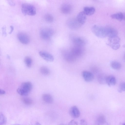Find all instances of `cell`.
<instances>
[{
  "label": "cell",
  "instance_id": "cell-1",
  "mask_svg": "<svg viewBox=\"0 0 125 125\" xmlns=\"http://www.w3.org/2000/svg\"><path fill=\"white\" fill-rule=\"evenodd\" d=\"M32 87V84L31 82H24L21 84L20 87L17 89V91L21 95L26 96L31 91Z\"/></svg>",
  "mask_w": 125,
  "mask_h": 125
},
{
  "label": "cell",
  "instance_id": "cell-14",
  "mask_svg": "<svg viewBox=\"0 0 125 125\" xmlns=\"http://www.w3.org/2000/svg\"><path fill=\"white\" fill-rule=\"evenodd\" d=\"M72 9V6L70 4L65 3L61 6V12L64 14H68L71 12Z\"/></svg>",
  "mask_w": 125,
  "mask_h": 125
},
{
  "label": "cell",
  "instance_id": "cell-35",
  "mask_svg": "<svg viewBox=\"0 0 125 125\" xmlns=\"http://www.w3.org/2000/svg\"><path fill=\"white\" fill-rule=\"evenodd\" d=\"M33 125H41V124L38 122H36Z\"/></svg>",
  "mask_w": 125,
  "mask_h": 125
},
{
  "label": "cell",
  "instance_id": "cell-38",
  "mask_svg": "<svg viewBox=\"0 0 125 125\" xmlns=\"http://www.w3.org/2000/svg\"><path fill=\"white\" fill-rule=\"evenodd\" d=\"M19 125V124H15V125Z\"/></svg>",
  "mask_w": 125,
  "mask_h": 125
},
{
  "label": "cell",
  "instance_id": "cell-11",
  "mask_svg": "<svg viewBox=\"0 0 125 125\" xmlns=\"http://www.w3.org/2000/svg\"><path fill=\"white\" fill-rule=\"evenodd\" d=\"M69 114L72 117L77 118L80 116V113L78 107L75 106H73L70 108Z\"/></svg>",
  "mask_w": 125,
  "mask_h": 125
},
{
  "label": "cell",
  "instance_id": "cell-13",
  "mask_svg": "<svg viewBox=\"0 0 125 125\" xmlns=\"http://www.w3.org/2000/svg\"><path fill=\"white\" fill-rule=\"evenodd\" d=\"M74 46L84 47L86 44L84 39L80 37H75L73 39Z\"/></svg>",
  "mask_w": 125,
  "mask_h": 125
},
{
  "label": "cell",
  "instance_id": "cell-6",
  "mask_svg": "<svg viewBox=\"0 0 125 125\" xmlns=\"http://www.w3.org/2000/svg\"><path fill=\"white\" fill-rule=\"evenodd\" d=\"M70 51L77 59L83 55L84 53V50L83 47L74 46Z\"/></svg>",
  "mask_w": 125,
  "mask_h": 125
},
{
  "label": "cell",
  "instance_id": "cell-3",
  "mask_svg": "<svg viewBox=\"0 0 125 125\" xmlns=\"http://www.w3.org/2000/svg\"><path fill=\"white\" fill-rule=\"evenodd\" d=\"M21 9L24 14L33 15L36 13V9L32 5L27 3H23L21 5Z\"/></svg>",
  "mask_w": 125,
  "mask_h": 125
},
{
  "label": "cell",
  "instance_id": "cell-22",
  "mask_svg": "<svg viewBox=\"0 0 125 125\" xmlns=\"http://www.w3.org/2000/svg\"><path fill=\"white\" fill-rule=\"evenodd\" d=\"M105 122V119L104 116L101 115L97 118L95 124V125H101L103 124Z\"/></svg>",
  "mask_w": 125,
  "mask_h": 125
},
{
  "label": "cell",
  "instance_id": "cell-31",
  "mask_svg": "<svg viewBox=\"0 0 125 125\" xmlns=\"http://www.w3.org/2000/svg\"><path fill=\"white\" fill-rule=\"evenodd\" d=\"M5 93V92L4 90L2 89H0V94L3 95Z\"/></svg>",
  "mask_w": 125,
  "mask_h": 125
},
{
  "label": "cell",
  "instance_id": "cell-21",
  "mask_svg": "<svg viewBox=\"0 0 125 125\" xmlns=\"http://www.w3.org/2000/svg\"><path fill=\"white\" fill-rule=\"evenodd\" d=\"M111 17L113 19L121 21L123 20V13L121 12L117 13L112 15Z\"/></svg>",
  "mask_w": 125,
  "mask_h": 125
},
{
  "label": "cell",
  "instance_id": "cell-16",
  "mask_svg": "<svg viewBox=\"0 0 125 125\" xmlns=\"http://www.w3.org/2000/svg\"><path fill=\"white\" fill-rule=\"evenodd\" d=\"M106 27L107 36L111 38L117 36L118 33L115 29L109 27Z\"/></svg>",
  "mask_w": 125,
  "mask_h": 125
},
{
  "label": "cell",
  "instance_id": "cell-30",
  "mask_svg": "<svg viewBox=\"0 0 125 125\" xmlns=\"http://www.w3.org/2000/svg\"><path fill=\"white\" fill-rule=\"evenodd\" d=\"M81 125H88L86 121L84 119H82L80 120Z\"/></svg>",
  "mask_w": 125,
  "mask_h": 125
},
{
  "label": "cell",
  "instance_id": "cell-7",
  "mask_svg": "<svg viewBox=\"0 0 125 125\" xmlns=\"http://www.w3.org/2000/svg\"><path fill=\"white\" fill-rule=\"evenodd\" d=\"M18 38L20 42L24 44L29 43L30 41L29 36L26 33L23 32H20L17 35Z\"/></svg>",
  "mask_w": 125,
  "mask_h": 125
},
{
  "label": "cell",
  "instance_id": "cell-33",
  "mask_svg": "<svg viewBox=\"0 0 125 125\" xmlns=\"http://www.w3.org/2000/svg\"><path fill=\"white\" fill-rule=\"evenodd\" d=\"M9 2V4H11L12 5H14V4H15L13 2H12V1H10V2Z\"/></svg>",
  "mask_w": 125,
  "mask_h": 125
},
{
  "label": "cell",
  "instance_id": "cell-17",
  "mask_svg": "<svg viewBox=\"0 0 125 125\" xmlns=\"http://www.w3.org/2000/svg\"><path fill=\"white\" fill-rule=\"evenodd\" d=\"M106 83L109 86H113L116 83V79L115 76L113 75L107 76Z\"/></svg>",
  "mask_w": 125,
  "mask_h": 125
},
{
  "label": "cell",
  "instance_id": "cell-36",
  "mask_svg": "<svg viewBox=\"0 0 125 125\" xmlns=\"http://www.w3.org/2000/svg\"><path fill=\"white\" fill-rule=\"evenodd\" d=\"M124 59L125 60V54L124 55Z\"/></svg>",
  "mask_w": 125,
  "mask_h": 125
},
{
  "label": "cell",
  "instance_id": "cell-32",
  "mask_svg": "<svg viewBox=\"0 0 125 125\" xmlns=\"http://www.w3.org/2000/svg\"><path fill=\"white\" fill-rule=\"evenodd\" d=\"M10 28L11 30L10 32L9 33H11L12 32L13 30V28L12 26H10Z\"/></svg>",
  "mask_w": 125,
  "mask_h": 125
},
{
  "label": "cell",
  "instance_id": "cell-5",
  "mask_svg": "<svg viewBox=\"0 0 125 125\" xmlns=\"http://www.w3.org/2000/svg\"><path fill=\"white\" fill-rule=\"evenodd\" d=\"M120 38L117 36L109 38L107 45L114 50H117L120 47Z\"/></svg>",
  "mask_w": 125,
  "mask_h": 125
},
{
  "label": "cell",
  "instance_id": "cell-12",
  "mask_svg": "<svg viewBox=\"0 0 125 125\" xmlns=\"http://www.w3.org/2000/svg\"><path fill=\"white\" fill-rule=\"evenodd\" d=\"M82 75L84 80L87 82L92 81L94 79L93 74L91 72L84 71L83 72Z\"/></svg>",
  "mask_w": 125,
  "mask_h": 125
},
{
  "label": "cell",
  "instance_id": "cell-10",
  "mask_svg": "<svg viewBox=\"0 0 125 125\" xmlns=\"http://www.w3.org/2000/svg\"><path fill=\"white\" fill-rule=\"evenodd\" d=\"M39 54L42 58L47 61L51 62L54 60V58L53 56L46 52L41 51L39 52Z\"/></svg>",
  "mask_w": 125,
  "mask_h": 125
},
{
  "label": "cell",
  "instance_id": "cell-20",
  "mask_svg": "<svg viewBox=\"0 0 125 125\" xmlns=\"http://www.w3.org/2000/svg\"><path fill=\"white\" fill-rule=\"evenodd\" d=\"M110 66L113 69L117 70L120 69L122 67L121 64L120 62L115 61L111 62Z\"/></svg>",
  "mask_w": 125,
  "mask_h": 125
},
{
  "label": "cell",
  "instance_id": "cell-23",
  "mask_svg": "<svg viewBox=\"0 0 125 125\" xmlns=\"http://www.w3.org/2000/svg\"><path fill=\"white\" fill-rule=\"evenodd\" d=\"M107 76L103 74H99L98 76V80L99 83L101 84L106 83V80Z\"/></svg>",
  "mask_w": 125,
  "mask_h": 125
},
{
  "label": "cell",
  "instance_id": "cell-19",
  "mask_svg": "<svg viewBox=\"0 0 125 125\" xmlns=\"http://www.w3.org/2000/svg\"><path fill=\"white\" fill-rule=\"evenodd\" d=\"M83 11L86 15L90 16L94 13L95 9L93 7H86L84 8Z\"/></svg>",
  "mask_w": 125,
  "mask_h": 125
},
{
  "label": "cell",
  "instance_id": "cell-28",
  "mask_svg": "<svg viewBox=\"0 0 125 125\" xmlns=\"http://www.w3.org/2000/svg\"><path fill=\"white\" fill-rule=\"evenodd\" d=\"M6 122V119L5 116L2 113L0 114V125H4Z\"/></svg>",
  "mask_w": 125,
  "mask_h": 125
},
{
  "label": "cell",
  "instance_id": "cell-8",
  "mask_svg": "<svg viewBox=\"0 0 125 125\" xmlns=\"http://www.w3.org/2000/svg\"><path fill=\"white\" fill-rule=\"evenodd\" d=\"M68 26L73 29H77L81 26L76 18H71L68 20L67 22Z\"/></svg>",
  "mask_w": 125,
  "mask_h": 125
},
{
  "label": "cell",
  "instance_id": "cell-29",
  "mask_svg": "<svg viewBox=\"0 0 125 125\" xmlns=\"http://www.w3.org/2000/svg\"><path fill=\"white\" fill-rule=\"evenodd\" d=\"M118 91L120 93L125 92V82L122 83L120 85Z\"/></svg>",
  "mask_w": 125,
  "mask_h": 125
},
{
  "label": "cell",
  "instance_id": "cell-18",
  "mask_svg": "<svg viewBox=\"0 0 125 125\" xmlns=\"http://www.w3.org/2000/svg\"><path fill=\"white\" fill-rule=\"evenodd\" d=\"M42 98L43 101L48 104H51L53 101V99L52 96L50 94H44L42 95Z\"/></svg>",
  "mask_w": 125,
  "mask_h": 125
},
{
  "label": "cell",
  "instance_id": "cell-25",
  "mask_svg": "<svg viewBox=\"0 0 125 125\" xmlns=\"http://www.w3.org/2000/svg\"><path fill=\"white\" fill-rule=\"evenodd\" d=\"M45 20L49 22H52L53 21V17L51 14L49 13L46 14L44 16Z\"/></svg>",
  "mask_w": 125,
  "mask_h": 125
},
{
  "label": "cell",
  "instance_id": "cell-39",
  "mask_svg": "<svg viewBox=\"0 0 125 125\" xmlns=\"http://www.w3.org/2000/svg\"><path fill=\"white\" fill-rule=\"evenodd\" d=\"M123 125H125V123Z\"/></svg>",
  "mask_w": 125,
  "mask_h": 125
},
{
  "label": "cell",
  "instance_id": "cell-15",
  "mask_svg": "<svg viewBox=\"0 0 125 125\" xmlns=\"http://www.w3.org/2000/svg\"><path fill=\"white\" fill-rule=\"evenodd\" d=\"M86 15L83 11L79 12L76 18L79 23L81 25L84 24L86 20Z\"/></svg>",
  "mask_w": 125,
  "mask_h": 125
},
{
  "label": "cell",
  "instance_id": "cell-34",
  "mask_svg": "<svg viewBox=\"0 0 125 125\" xmlns=\"http://www.w3.org/2000/svg\"><path fill=\"white\" fill-rule=\"evenodd\" d=\"M123 20L125 21V13H123Z\"/></svg>",
  "mask_w": 125,
  "mask_h": 125
},
{
  "label": "cell",
  "instance_id": "cell-24",
  "mask_svg": "<svg viewBox=\"0 0 125 125\" xmlns=\"http://www.w3.org/2000/svg\"><path fill=\"white\" fill-rule=\"evenodd\" d=\"M40 71L42 74L44 75H48L50 73L49 69L47 67L44 66L40 68Z\"/></svg>",
  "mask_w": 125,
  "mask_h": 125
},
{
  "label": "cell",
  "instance_id": "cell-26",
  "mask_svg": "<svg viewBox=\"0 0 125 125\" xmlns=\"http://www.w3.org/2000/svg\"><path fill=\"white\" fill-rule=\"evenodd\" d=\"M24 62L26 66L28 67H31L32 62L31 58L29 57H26L24 59Z\"/></svg>",
  "mask_w": 125,
  "mask_h": 125
},
{
  "label": "cell",
  "instance_id": "cell-2",
  "mask_svg": "<svg viewBox=\"0 0 125 125\" xmlns=\"http://www.w3.org/2000/svg\"><path fill=\"white\" fill-rule=\"evenodd\" d=\"M93 32L97 37L103 38L107 36L106 27L94 25L92 28Z\"/></svg>",
  "mask_w": 125,
  "mask_h": 125
},
{
  "label": "cell",
  "instance_id": "cell-27",
  "mask_svg": "<svg viewBox=\"0 0 125 125\" xmlns=\"http://www.w3.org/2000/svg\"><path fill=\"white\" fill-rule=\"evenodd\" d=\"M22 101L25 104L27 105H30L33 103L32 100L29 97H24L22 99Z\"/></svg>",
  "mask_w": 125,
  "mask_h": 125
},
{
  "label": "cell",
  "instance_id": "cell-4",
  "mask_svg": "<svg viewBox=\"0 0 125 125\" xmlns=\"http://www.w3.org/2000/svg\"><path fill=\"white\" fill-rule=\"evenodd\" d=\"M54 33V31L51 28H45L42 29L40 31V37L45 40L50 39Z\"/></svg>",
  "mask_w": 125,
  "mask_h": 125
},
{
  "label": "cell",
  "instance_id": "cell-37",
  "mask_svg": "<svg viewBox=\"0 0 125 125\" xmlns=\"http://www.w3.org/2000/svg\"><path fill=\"white\" fill-rule=\"evenodd\" d=\"M60 125H64V124H60Z\"/></svg>",
  "mask_w": 125,
  "mask_h": 125
},
{
  "label": "cell",
  "instance_id": "cell-9",
  "mask_svg": "<svg viewBox=\"0 0 125 125\" xmlns=\"http://www.w3.org/2000/svg\"><path fill=\"white\" fill-rule=\"evenodd\" d=\"M63 55L65 60L69 63L73 62L77 59L72 54L70 51H65L64 52Z\"/></svg>",
  "mask_w": 125,
  "mask_h": 125
}]
</instances>
